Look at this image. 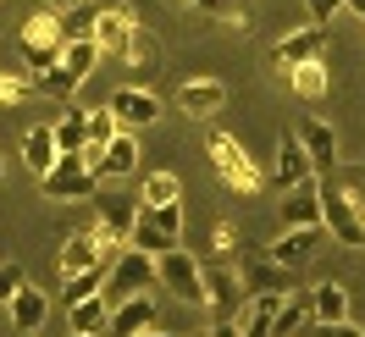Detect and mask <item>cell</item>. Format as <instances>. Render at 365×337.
Here are the masks:
<instances>
[{"label":"cell","instance_id":"cell-1","mask_svg":"<svg viewBox=\"0 0 365 337\" xmlns=\"http://www.w3.org/2000/svg\"><path fill=\"white\" fill-rule=\"evenodd\" d=\"M210 177L232 194H260V166L232 133H210Z\"/></svg>","mask_w":365,"mask_h":337},{"label":"cell","instance_id":"cell-2","mask_svg":"<svg viewBox=\"0 0 365 337\" xmlns=\"http://www.w3.org/2000/svg\"><path fill=\"white\" fill-rule=\"evenodd\" d=\"M160 282V254H150V249L128 244L122 254L111 260V282H106V299H133V293H150Z\"/></svg>","mask_w":365,"mask_h":337},{"label":"cell","instance_id":"cell-3","mask_svg":"<svg viewBox=\"0 0 365 337\" xmlns=\"http://www.w3.org/2000/svg\"><path fill=\"white\" fill-rule=\"evenodd\" d=\"M321 227L349 249H365V210L343 182H321Z\"/></svg>","mask_w":365,"mask_h":337},{"label":"cell","instance_id":"cell-4","mask_svg":"<svg viewBox=\"0 0 365 337\" xmlns=\"http://www.w3.org/2000/svg\"><path fill=\"white\" fill-rule=\"evenodd\" d=\"M17 39H23V50H28V67H34V72H50V67H61L67 23H61V11H34Z\"/></svg>","mask_w":365,"mask_h":337},{"label":"cell","instance_id":"cell-5","mask_svg":"<svg viewBox=\"0 0 365 337\" xmlns=\"http://www.w3.org/2000/svg\"><path fill=\"white\" fill-rule=\"evenodd\" d=\"M133 244L150 254H172L182 244V204H138Z\"/></svg>","mask_w":365,"mask_h":337},{"label":"cell","instance_id":"cell-6","mask_svg":"<svg viewBox=\"0 0 365 337\" xmlns=\"http://www.w3.org/2000/svg\"><path fill=\"white\" fill-rule=\"evenodd\" d=\"M160 288L182 299V304H205V260H194L188 249H172V254H160Z\"/></svg>","mask_w":365,"mask_h":337},{"label":"cell","instance_id":"cell-7","mask_svg":"<svg viewBox=\"0 0 365 337\" xmlns=\"http://www.w3.org/2000/svg\"><path fill=\"white\" fill-rule=\"evenodd\" d=\"M39 188H45V199L67 204V199H89L94 188H100V177L89 172V160H83V155H61L45 177H39Z\"/></svg>","mask_w":365,"mask_h":337},{"label":"cell","instance_id":"cell-8","mask_svg":"<svg viewBox=\"0 0 365 337\" xmlns=\"http://www.w3.org/2000/svg\"><path fill=\"white\" fill-rule=\"evenodd\" d=\"M83 160H89V172L100 182H106V177H128V172L138 166V138H133V128H122L111 144H83Z\"/></svg>","mask_w":365,"mask_h":337},{"label":"cell","instance_id":"cell-9","mask_svg":"<svg viewBox=\"0 0 365 337\" xmlns=\"http://www.w3.org/2000/svg\"><path fill=\"white\" fill-rule=\"evenodd\" d=\"M205 304L216 321H238L244 304H250V282H244V271H210L205 266Z\"/></svg>","mask_w":365,"mask_h":337},{"label":"cell","instance_id":"cell-10","mask_svg":"<svg viewBox=\"0 0 365 337\" xmlns=\"http://www.w3.org/2000/svg\"><path fill=\"white\" fill-rule=\"evenodd\" d=\"M138 11L133 6H100V23H94V39L106 56H122L128 61V50H133V33H138Z\"/></svg>","mask_w":365,"mask_h":337},{"label":"cell","instance_id":"cell-11","mask_svg":"<svg viewBox=\"0 0 365 337\" xmlns=\"http://www.w3.org/2000/svg\"><path fill=\"white\" fill-rule=\"evenodd\" d=\"M133 227H138V204H128V199H100L94 232H100V244H106V254H111V260L122 254V249H128Z\"/></svg>","mask_w":365,"mask_h":337},{"label":"cell","instance_id":"cell-12","mask_svg":"<svg viewBox=\"0 0 365 337\" xmlns=\"http://www.w3.org/2000/svg\"><path fill=\"white\" fill-rule=\"evenodd\" d=\"M310 177H316V160L304 150L299 128H282V133H277V182H282V188H299V182H310Z\"/></svg>","mask_w":365,"mask_h":337},{"label":"cell","instance_id":"cell-13","mask_svg":"<svg viewBox=\"0 0 365 337\" xmlns=\"http://www.w3.org/2000/svg\"><path fill=\"white\" fill-rule=\"evenodd\" d=\"M321 50H327V28L310 23V28H294V33H282V39L272 45V61H277V72H288V67H299V61L321 56Z\"/></svg>","mask_w":365,"mask_h":337},{"label":"cell","instance_id":"cell-14","mask_svg":"<svg viewBox=\"0 0 365 337\" xmlns=\"http://www.w3.org/2000/svg\"><path fill=\"white\" fill-rule=\"evenodd\" d=\"M106 105H111L116 122H122V128H133V133H138V128H155V122H160V100H155L150 89H116Z\"/></svg>","mask_w":365,"mask_h":337},{"label":"cell","instance_id":"cell-15","mask_svg":"<svg viewBox=\"0 0 365 337\" xmlns=\"http://www.w3.org/2000/svg\"><path fill=\"white\" fill-rule=\"evenodd\" d=\"M89 266H111V254L100 244V232L83 227V232H72L67 244H61V276H78V271H89Z\"/></svg>","mask_w":365,"mask_h":337},{"label":"cell","instance_id":"cell-16","mask_svg":"<svg viewBox=\"0 0 365 337\" xmlns=\"http://www.w3.org/2000/svg\"><path fill=\"white\" fill-rule=\"evenodd\" d=\"M155 326V299L133 293V299H116L111 304V337H144Z\"/></svg>","mask_w":365,"mask_h":337},{"label":"cell","instance_id":"cell-17","mask_svg":"<svg viewBox=\"0 0 365 337\" xmlns=\"http://www.w3.org/2000/svg\"><path fill=\"white\" fill-rule=\"evenodd\" d=\"M178 105H182V116H216L222 105H227V83H216V78H188L178 89Z\"/></svg>","mask_w":365,"mask_h":337},{"label":"cell","instance_id":"cell-18","mask_svg":"<svg viewBox=\"0 0 365 337\" xmlns=\"http://www.w3.org/2000/svg\"><path fill=\"white\" fill-rule=\"evenodd\" d=\"M299 138H304V150L316 160V172H338V128H332V122L304 116V122H299Z\"/></svg>","mask_w":365,"mask_h":337},{"label":"cell","instance_id":"cell-19","mask_svg":"<svg viewBox=\"0 0 365 337\" xmlns=\"http://www.w3.org/2000/svg\"><path fill=\"white\" fill-rule=\"evenodd\" d=\"M6 310H11V326H17V332L34 337L39 326H45V315H50V293L34 288V282H23V288H17V299H11Z\"/></svg>","mask_w":365,"mask_h":337},{"label":"cell","instance_id":"cell-20","mask_svg":"<svg viewBox=\"0 0 365 337\" xmlns=\"http://www.w3.org/2000/svg\"><path fill=\"white\" fill-rule=\"evenodd\" d=\"M321 232H327V227H288V232H282V238L272 244V254H266V260H277V266H288V271L304 266V260L316 254Z\"/></svg>","mask_w":365,"mask_h":337},{"label":"cell","instance_id":"cell-21","mask_svg":"<svg viewBox=\"0 0 365 337\" xmlns=\"http://www.w3.org/2000/svg\"><path fill=\"white\" fill-rule=\"evenodd\" d=\"M277 216H282V227H321V182H299Z\"/></svg>","mask_w":365,"mask_h":337},{"label":"cell","instance_id":"cell-22","mask_svg":"<svg viewBox=\"0 0 365 337\" xmlns=\"http://www.w3.org/2000/svg\"><path fill=\"white\" fill-rule=\"evenodd\" d=\"M282 78H288V89H294L299 100H327V89H332V72H327V61H321V56H310V61L288 67Z\"/></svg>","mask_w":365,"mask_h":337},{"label":"cell","instance_id":"cell-23","mask_svg":"<svg viewBox=\"0 0 365 337\" xmlns=\"http://www.w3.org/2000/svg\"><path fill=\"white\" fill-rule=\"evenodd\" d=\"M61 160V144H56V128H28L23 133V166L34 177H45L50 166Z\"/></svg>","mask_w":365,"mask_h":337},{"label":"cell","instance_id":"cell-24","mask_svg":"<svg viewBox=\"0 0 365 337\" xmlns=\"http://www.w3.org/2000/svg\"><path fill=\"white\" fill-rule=\"evenodd\" d=\"M310 332H316V304H310V293H299V299H288L277 310L272 337H310Z\"/></svg>","mask_w":365,"mask_h":337},{"label":"cell","instance_id":"cell-25","mask_svg":"<svg viewBox=\"0 0 365 337\" xmlns=\"http://www.w3.org/2000/svg\"><path fill=\"white\" fill-rule=\"evenodd\" d=\"M50 128H56V144H61V155H83V144H89V111L67 105V111L50 122Z\"/></svg>","mask_w":365,"mask_h":337},{"label":"cell","instance_id":"cell-26","mask_svg":"<svg viewBox=\"0 0 365 337\" xmlns=\"http://www.w3.org/2000/svg\"><path fill=\"white\" fill-rule=\"evenodd\" d=\"M106 282H111V266H89V271H78V276H67L61 282V304H83V299H94V293H106Z\"/></svg>","mask_w":365,"mask_h":337},{"label":"cell","instance_id":"cell-27","mask_svg":"<svg viewBox=\"0 0 365 337\" xmlns=\"http://www.w3.org/2000/svg\"><path fill=\"white\" fill-rule=\"evenodd\" d=\"M72 332H111V299L106 293H94V299H83V304H72Z\"/></svg>","mask_w":365,"mask_h":337},{"label":"cell","instance_id":"cell-28","mask_svg":"<svg viewBox=\"0 0 365 337\" xmlns=\"http://www.w3.org/2000/svg\"><path fill=\"white\" fill-rule=\"evenodd\" d=\"M100 56H106V50H100V39H67V45H61V67H67V78H78V83H83V78L100 67Z\"/></svg>","mask_w":365,"mask_h":337},{"label":"cell","instance_id":"cell-29","mask_svg":"<svg viewBox=\"0 0 365 337\" xmlns=\"http://www.w3.org/2000/svg\"><path fill=\"white\" fill-rule=\"evenodd\" d=\"M310 304H316V326L321 321H349V293H343V282H316L310 288Z\"/></svg>","mask_w":365,"mask_h":337},{"label":"cell","instance_id":"cell-30","mask_svg":"<svg viewBox=\"0 0 365 337\" xmlns=\"http://www.w3.org/2000/svg\"><path fill=\"white\" fill-rule=\"evenodd\" d=\"M138 204H182V182L178 172H150L138 188Z\"/></svg>","mask_w":365,"mask_h":337},{"label":"cell","instance_id":"cell-31","mask_svg":"<svg viewBox=\"0 0 365 337\" xmlns=\"http://www.w3.org/2000/svg\"><path fill=\"white\" fill-rule=\"evenodd\" d=\"M34 89L56 94V100H72V94H78V78H67V67H50V72H34Z\"/></svg>","mask_w":365,"mask_h":337},{"label":"cell","instance_id":"cell-32","mask_svg":"<svg viewBox=\"0 0 365 337\" xmlns=\"http://www.w3.org/2000/svg\"><path fill=\"white\" fill-rule=\"evenodd\" d=\"M244 282H250V293H260V288H277V293H282V282H288V266H277V260H266V266H250V271H244Z\"/></svg>","mask_w":365,"mask_h":337},{"label":"cell","instance_id":"cell-33","mask_svg":"<svg viewBox=\"0 0 365 337\" xmlns=\"http://www.w3.org/2000/svg\"><path fill=\"white\" fill-rule=\"evenodd\" d=\"M116 133H122V122H116V111H111V105L89 111V144H111Z\"/></svg>","mask_w":365,"mask_h":337},{"label":"cell","instance_id":"cell-34","mask_svg":"<svg viewBox=\"0 0 365 337\" xmlns=\"http://www.w3.org/2000/svg\"><path fill=\"white\" fill-rule=\"evenodd\" d=\"M61 23H67V39H94V23H100V11L78 6V11H67Z\"/></svg>","mask_w":365,"mask_h":337},{"label":"cell","instance_id":"cell-35","mask_svg":"<svg viewBox=\"0 0 365 337\" xmlns=\"http://www.w3.org/2000/svg\"><path fill=\"white\" fill-rule=\"evenodd\" d=\"M28 282V271L17 266V260H6V266H0V304H11V299H17V288H23Z\"/></svg>","mask_w":365,"mask_h":337},{"label":"cell","instance_id":"cell-36","mask_svg":"<svg viewBox=\"0 0 365 337\" xmlns=\"http://www.w3.org/2000/svg\"><path fill=\"white\" fill-rule=\"evenodd\" d=\"M238 332H244V337H272V315H260L255 304H244V315H238Z\"/></svg>","mask_w":365,"mask_h":337},{"label":"cell","instance_id":"cell-37","mask_svg":"<svg viewBox=\"0 0 365 337\" xmlns=\"http://www.w3.org/2000/svg\"><path fill=\"white\" fill-rule=\"evenodd\" d=\"M17 100H28V78H17V72H0V105H17Z\"/></svg>","mask_w":365,"mask_h":337},{"label":"cell","instance_id":"cell-38","mask_svg":"<svg viewBox=\"0 0 365 337\" xmlns=\"http://www.w3.org/2000/svg\"><path fill=\"white\" fill-rule=\"evenodd\" d=\"M150 56H155V33H150V28H138V33H133V50H128V61H133V67H144Z\"/></svg>","mask_w":365,"mask_h":337},{"label":"cell","instance_id":"cell-39","mask_svg":"<svg viewBox=\"0 0 365 337\" xmlns=\"http://www.w3.org/2000/svg\"><path fill=\"white\" fill-rule=\"evenodd\" d=\"M304 11H310V23L327 28V23H332V17L343 11V0H304Z\"/></svg>","mask_w":365,"mask_h":337},{"label":"cell","instance_id":"cell-40","mask_svg":"<svg viewBox=\"0 0 365 337\" xmlns=\"http://www.w3.org/2000/svg\"><path fill=\"white\" fill-rule=\"evenodd\" d=\"M310 337H365V326H354V321H321Z\"/></svg>","mask_w":365,"mask_h":337},{"label":"cell","instance_id":"cell-41","mask_svg":"<svg viewBox=\"0 0 365 337\" xmlns=\"http://www.w3.org/2000/svg\"><path fill=\"white\" fill-rule=\"evenodd\" d=\"M216 249H222V254H232V249H238V227H232V222L216 227Z\"/></svg>","mask_w":365,"mask_h":337},{"label":"cell","instance_id":"cell-42","mask_svg":"<svg viewBox=\"0 0 365 337\" xmlns=\"http://www.w3.org/2000/svg\"><path fill=\"white\" fill-rule=\"evenodd\" d=\"M210 337H244V332H238V321H210Z\"/></svg>","mask_w":365,"mask_h":337},{"label":"cell","instance_id":"cell-43","mask_svg":"<svg viewBox=\"0 0 365 337\" xmlns=\"http://www.w3.org/2000/svg\"><path fill=\"white\" fill-rule=\"evenodd\" d=\"M349 182H354V188H349V194H354V204L365 210V172H349Z\"/></svg>","mask_w":365,"mask_h":337},{"label":"cell","instance_id":"cell-44","mask_svg":"<svg viewBox=\"0 0 365 337\" xmlns=\"http://www.w3.org/2000/svg\"><path fill=\"white\" fill-rule=\"evenodd\" d=\"M188 6H194V11H210V17L222 11V0H188Z\"/></svg>","mask_w":365,"mask_h":337},{"label":"cell","instance_id":"cell-45","mask_svg":"<svg viewBox=\"0 0 365 337\" xmlns=\"http://www.w3.org/2000/svg\"><path fill=\"white\" fill-rule=\"evenodd\" d=\"M343 6H349V11H354V17L365 23V0H343Z\"/></svg>","mask_w":365,"mask_h":337},{"label":"cell","instance_id":"cell-46","mask_svg":"<svg viewBox=\"0 0 365 337\" xmlns=\"http://www.w3.org/2000/svg\"><path fill=\"white\" fill-rule=\"evenodd\" d=\"M144 337H172V332H160V326H150V332H144Z\"/></svg>","mask_w":365,"mask_h":337},{"label":"cell","instance_id":"cell-47","mask_svg":"<svg viewBox=\"0 0 365 337\" xmlns=\"http://www.w3.org/2000/svg\"><path fill=\"white\" fill-rule=\"evenodd\" d=\"M188 337H210V326H205V332H188Z\"/></svg>","mask_w":365,"mask_h":337},{"label":"cell","instance_id":"cell-48","mask_svg":"<svg viewBox=\"0 0 365 337\" xmlns=\"http://www.w3.org/2000/svg\"><path fill=\"white\" fill-rule=\"evenodd\" d=\"M56 6H78V0H56Z\"/></svg>","mask_w":365,"mask_h":337},{"label":"cell","instance_id":"cell-49","mask_svg":"<svg viewBox=\"0 0 365 337\" xmlns=\"http://www.w3.org/2000/svg\"><path fill=\"white\" fill-rule=\"evenodd\" d=\"M72 337H94V332H72Z\"/></svg>","mask_w":365,"mask_h":337},{"label":"cell","instance_id":"cell-50","mask_svg":"<svg viewBox=\"0 0 365 337\" xmlns=\"http://www.w3.org/2000/svg\"><path fill=\"white\" fill-rule=\"evenodd\" d=\"M0 177H6V166H0Z\"/></svg>","mask_w":365,"mask_h":337},{"label":"cell","instance_id":"cell-51","mask_svg":"<svg viewBox=\"0 0 365 337\" xmlns=\"http://www.w3.org/2000/svg\"><path fill=\"white\" fill-rule=\"evenodd\" d=\"M34 337H39V332H34Z\"/></svg>","mask_w":365,"mask_h":337}]
</instances>
